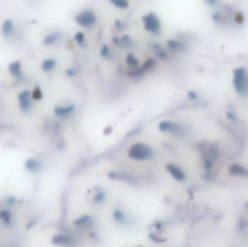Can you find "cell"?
Listing matches in <instances>:
<instances>
[{
    "instance_id": "obj_1",
    "label": "cell",
    "mask_w": 248,
    "mask_h": 247,
    "mask_svg": "<svg viewBox=\"0 0 248 247\" xmlns=\"http://www.w3.org/2000/svg\"><path fill=\"white\" fill-rule=\"evenodd\" d=\"M234 86L241 96L248 95V73L245 69L237 68L234 71Z\"/></svg>"
},
{
    "instance_id": "obj_2",
    "label": "cell",
    "mask_w": 248,
    "mask_h": 247,
    "mask_svg": "<svg viewBox=\"0 0 248 247\" xmlns=\"http://www.w3.org/2000/svg\"><path fill=\"white\" fill-rule=\"evenodd\" d=\"M152 154V151L149 146L144 143H138L133 145L129 151V156L136 160H144L149 158Z\"/></svg>"
},
{
    "instance_id": "obj_3",
    "label": "cell",
    "mask_w": 248,
    "mask_h": 247,
    "mask_svg": "<svg viewBox=\"0 0 248 247\" xmlns=\"http://www.w3.org/2000/svg\"><path fill=\"white\" fill-rule=\"evenodd\" d=\"M146 30L153 33H157L160 31V22L156 15L149 13L143 18Z\"/></svg>"
},
{
    "instance_id": "obj_4",
    "label": "cell",
    "mask_w": 248,
    "mask_h": 247,
    "mask_svg": "<svg viewBox=\"0 0 248 247\" xmlns=\"http://www.w3.org/2000/svg\"><path fill=\"white\" fill-rule=\"evenodd\" d=\"M75 20L80 26L88 27L95 23L96 21V16L91 10H86L78 14L75 18Z\"/></svg>"
},
{
    "instance_id": "obj_5",
    "label": "cell",
    "mask_w": 248,
    "mask_h": 247,
    "mask_svg": "<svg viewBox=\"0 0 248 247\" xmlns=\"http://www.w3.org/2000/svg\"><path fill=\"white\" fill-rule=\"evenodd\" d=\"M166 168H167L168 171L171 174V175L173 176L176 180H183L184 178H185V175L183 172V171L181 170L180 168H178V167L176 166V165H168L166 166Z\"/></svg>"
},
{
    "instance_id": "obj_6",
    "label": "cell",
    "mask_w": 248,
    "mask_h": 247,
    "mask_svg": "<svg viewBox=\"0 0 248 247\" xmlns=\"http://www.w3.org/2000/svg\"><path fill=\"white\" fill-rule=\"evenodd\" d=\"M73 109H74V106L73 105L65 106V107H57L55 109V112L58 115L64 116V115L70 114L73 111Z\"/></svg>"
},
{
    "instance_id": "obj_7",
    "label": "cell",
    "mask_w": 248,
    "mask_h": 247,
    "mask_svg": "<svg viewBox=\"0 0 248 247\" xmlns=\"http://www.w3.org/2000/svg\"><path fill=\"white\" fill-rule=\"evenodd\" d=\"M26 167L28 170L30 171H36L39 168L40 163H38L37 160H33V159H31V160H28L26 163Z\"/></svg>"
},
{
    "instance_id": "obj_8",
    "label": "cell",
    "mask_w": 248,
    "mask_h": 247,
    "mask_svg": "<svg viewBox=\"0 0 248 247\" xmlns=\"http://www.w3.org/2000/svg\"><path fill=\"white\" fill-rule=\"evenodd\" d=\"M71 239L64 236H55L53 239V242L56 244H65V243L71 242Z\"/></svg>"
},
{
    "instance_id": "obj_9",
    "label": "cell",
    "mask_w": 248,
    "mask_h": 247,
    "mask_svg": "<svg viewBox=\"0 0 248 247\" xmlns=\"http://www.w3.org/2000/svg\"><path fill=\"white\" fill-rule=\"evenodd\" d=\"M176 128V125L173 124L172 123L164 121L162 122L159 125V128L162 131H173Z\"/></svg>"
},
{
    "instance_id": "obj_10",
    "label": "cell",
    "mask_w": 248,
    "mask_h": 247,
    "mask_svg": "<svg viewBox=\"0 0 248 247\" xmlns=\"http://www.w3.org/2000/svg\"><path fill=\"white\" fill-rule=\"evenodd\" d=\"M115 7L120 9H126L129 5L128 0H110Z\"/></svg>"
},
{
    "instance_id": "obj_11",
    "label": "cell",
    "mask_w": 248,
    "mask_h": 247,
    "mask_svg": "<svg viewBox=\"0 0 248 247\" xmlns=\"http://www.w3.org/2000/svg\"><path fill=\"white\" fill-rule=\"evenodd\" d=\"M0 217H1V220L4 221V223L8 224L10 222V220H11V216H10V212L7 210L1 211V213H0Z\"/></svg>"
},
{
    "instance_id": "obj_12",
    "label": "cell",
    "mask_w": 248,
    "mask_h": 247,
    "mask_svg": "<svg viewBox=\"0 0 248 247\" xmlns=\"http://www.w3.org/2000/svg\"><path fill=\"white\" fill-rule=\"evenodd\" d=\"M232 173L236 174V175H243L244 173V168H242L239 165H233L231 168Z\"/></svg>"
},
{
    "instance_id": "obj_13",
    "label": "cell",
    "mask_w": 248,
    "mask_h": 247,
    "mask_svg": "<svg viewBox=\"0 0 248 247\" xmlns=\"http://www.w3.org/2000/svg\"><path fill=\"white\" fill-rule=\"evenodd\" d=\"M126 62H127L128 65L131 66H136L138 65V60H137L133 55H129V56L127 57V59H126Z\"/></svg>"
},
{
    "instance_id": "obj_14",
    "label": "cell",
    "mask_w": 248,
    "mask_h": 247,
    "mask_svg": "<svg viewBox=\"0 0 248 247\" xmlns=\"http://www.w3.org/2000/svg\"><path fill=\"white\" fill-rule=\"evenodd\" d=\"M168 45L170 49H174V50H176V49H178L181 48V44L178 42V41H169L168 43Z\"/></svg>"
},
{
    "instance_id": "obj_15",
    "label": "cell",
    "mask_w": 248,
    "mask_h": 247,
    "mask_svg": "<svg viewBox=\"0 0 248 247\" xmlns=\"http://www.w3.org/2000/svg\"><path fill=\"white\" fill-rule=\"evenodd\" d=\"M75 40L78 43L81 44L84 40V35L82 33H78L75 35Z\"/></svg>"
},
{
    "instance_id": "obj_16",
    "label": "cell",
    "mask_w": 248,
    "mask_h": 247,
    "mask_svg": "<svg viewBox=\"0 0 248 247\" xmlns=\"http://www.w3.org/2000/svg\"><path fill=\"white\" fill-rule=\"evenodd\" d=\"M88 220H89V217H81V218H80L79 220H77L75 223L76 224V225H81V224L87 223Z\"/></svg>"
},
{
    "instance_id": "obj_17",
    "label": "cell",
    "mask_w": 248,
    "mask_h": 247,
    "mask_svg": "<svg viewBox=\"0 0 248 247\" xmlns=\"http://www.w3.org/2000/svg\"><path fill=\"white\" fill-rule=\"evenodd\" d=\"M107 52H108V49H107V47H104V48L102 49V50L101 54L102 56H104V55H107Z\"/></svg>"
},
{
    "instance_id": "obj_18",
    "label": "cell",
    "mask_w": 248,
    "mask_h": 247,
    "mask_svg": "<svg viewBox=\"0 0 248 247\" xmlns=\"http://www.w3.org/2000/svg\"><path fill=\"white\" fill-rule=\"evenodd\" d=\"M205 1L210 4H213L215 2V0H205Z\"/></svg>"
}]
</instances>
